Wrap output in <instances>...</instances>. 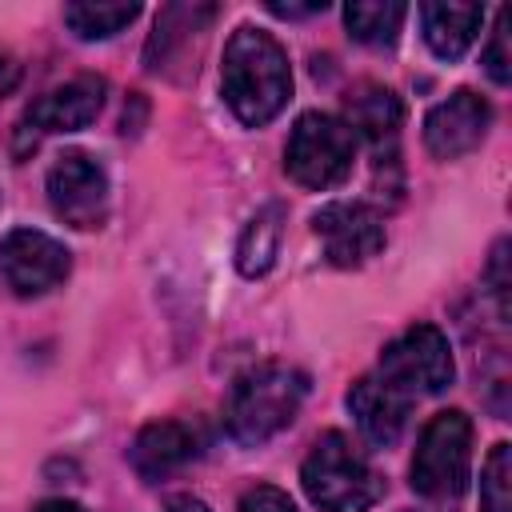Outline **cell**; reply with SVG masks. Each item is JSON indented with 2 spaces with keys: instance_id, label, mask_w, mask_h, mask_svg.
<instances>
[{
  "instance_id": "6da1fadb",
  "label": "cell",
  "mask_w": 512,
  "mask_h": 512,
  "mask_svg": "<svg viewBox=\"0 0 512 512\" xmlns=\"http://www.w3.org/2000/svg\"><path fill=\"white\" fill-rule=\"evenodd\" d=\"M220 88L244 128H264L292 96V68L280 40L256 24H240L224 44Z\"/></svg>"
},
{
  "instance_id": "7a4b0ae2",
  "label": "cell",
  "mask_w": 512,
  "mask_h": 512,
  "mask_svg": "<svg viewBox=\"0 0 512 512\" xmlns=\"http://www.w3.org/2000/svg\"><path fill=\"white\" fill-rule=\"evenodd\" d=\"M300 484L320 512H368L384 496L380 472L344 432H324L312 444L300 464Z\"/></svg>"
},
{
  "instance_id": "3957f363",
  "label": "cell",
  "mask_w": 512,
  "mask_h": 512,
  "mask_svg": "<svg viewBox=\"0 0 512 512\" xmlns=\"http://www.w3.org/2000/svg\"><path fill=\"white\" fill-rule=\"evenodd\" d=\"M308 380L304 372L288 368V364H256L252 372H244L232 384L228 396V432L240 444H264L276 432H284L300 404H304Z\"/></svg>"
},
{
  "instance_id": "277c9868",
  "label": "cell",
  "mask_w": 512,
  "mask_h": 512,
  "mask_svg": "<svg viewBox=\"0 0 512 512\" xmlns=\"http://www.w3.org/2000/svg\"><path fill=\"white\" fill-rule=\"evenodd\" d=\"M356 164V136L340 116L304 112L284 144V172L312 192L336 188L352 176Z\"/></svg>"
},
{
  "instance_id": "5b68a950",
  "label": "cell",
  "mask_w": 512,
  "mask_h": 512,
  "mask_svg": "<svg viewBox=\"0 0 512 512\" xmlns=\"http://www.w3.org/2000/svg\"><path fill=\"white\" fill-rule=\"evenodd\" d=\"M472 468V420L460 408L436 412L412 456V492L424 500H456L468 488Z\"/></svg>"
},
{
  "instance_id": "8992f818",
  "label": "cell",
  "mask_w": 512,
  "mask_h": 512,
  "mask_svg": "<svg viewBox=\"0 0 512 512\" xmlns=\"http://www.w3.org/2000/svg\"><path fill=\"white\" fill-rule=\"evenodd\" d=\"M380 380L400 388L408 400L416 396H440L456 380L452 344L436 324H412L380 352Z\"/></svg>"
},
{
  "instance_id": "52a82bcc",
  "label": "cell",
  "mask_w": 512,
  "mask_h": 512,
  "mask_svg": "<svg viewBox=\"0 0 512 512\" xmlns=\"http://www.w3.org/2000/svg\"><path fill=\"white\" fill-rule=\"evenodd\" d=\"M72 272V252L36 228H12L8 236H0V280L12 296H44L52 288H60Z\"/></svg>"
},
{
  "instance_id": "ba28073f",
  "label": "cell",
  "mask_w": 512,
  "mask_h": 512,
  "mask_svg": "<svg viewBox=\"0 0 512 512\" xmlns=\"http://www.w3.org/2000/svg\"><path fill=\"white\" fill-rule=\"evenodd\" d=\"M48 204L68 228H100L108 216V172L96 156L72 148L48 168Z\"/></svg>"
},
{
  "instance_id": "9c48e42d",
  "label": "cell",
  "mask_w": 512,
  "mask_h": 512,
  "mask_svg": "<svg viewBox=\"0 0 512 512\" xmlns=\"http://www.w3.org/2000/svg\"><path fill=\"white\" fill-rule=\"evenodd\" d=\"M312 232L324 244L328 264L336 268H360L384 248V224L368 204L356 200H332L312 216Z\"/></svg>"
},
{
  "instance_id": "30bf717a",
  "label": "cell",
  "mask_w": 512,
  "mask_h": 512,
  "mask_svg": "<svg viewBox=\"0 0 512 512\" xmlns=\"http://www.w3.org/2000/svg\"><path fill=\"white\" fill-rule=\"evenodd\" d=\"M104 108V80L100 76H76L52 92H44L20 120V152L40 136H52V132H76V128H88Z\"/></svg>"
},
{
  "instance_id": "8fae6325",
  "label": "cell",
  "mask_w": 512,
  "mask_h": 512,
  "mask_svg": "<svg viewBox=\"0 0 512 512\" xmlns=\"http://www.w3.org/2000/svg\"><path fill=\"white\" fill-rule=\"evenodd\" d=\"M488 120H492L488 100L468 92V88H460V92H452L448 100H440L428 112V120H424V148L436 160L468 156L472 148H480V140L488 132Z\"/></svg>"
},
{
  "instance_id": "7c38bea8",
  "label": "cell",
  "mask_w": 512,
  "mask_h": 512,
  "mask_svg": "<svg viewBox=\"0 0 512 512\" xmlns=\"http://www.w3.org/2000/svg\"><path fill=\"white\" fill-rule=\"evenodd\" d=\"M348 412L356 416V428L372 444L388 448V444L400 440V432L408 424V412H412V400L400 388H392L388 380H380V376H360L348 388Z\"/></svg>"
},
{
  "instance_id": "4fadbf2b",
  "label": "cell",
  "mask_w": 512,
  "mask_h": 512,
  "mask_svg": "<svg viewBox=\"0 0 512 512\" xmlns=\"http://www.w3.org/2000/svg\"><path fill=\"white\" fill-rule=\"evenodd\" d=\"M128 460L144 480H164L196 460V432L180 420H152L136 432Z\"/></svg>"
},
{
  "instance_id": "5bb4252c",
  "label": "cell",
  "mask_w": 512,
  "mask_h": 512,
  "mask_svg": "<svg viewBox=\"0 0 512 512\" xmlns=\"http://www.w3.org/2000/svg\"><path fill=\"white\" fill-rule=\"evenodd\" d=\"M420 24H424L428 48L440 60H460L484 24V8H476V4H420Z\"/></svg>"
},
{
  "instance_id": "9a60e30c",
  "label": "cell",
  "mask_w": 512,
  "mask_h": 512,
  "mask_svg": "<svg viewBox=\"0 0 512 512\" xmlns=\"http://www.w3.org/2000/svg\"><path fill=\"white\" fill-rule=\"evenodd\" d=\"M400 120H404L400 96H396L392 88H380V84L356 88V92L348 96V104H344V124L352 128V136H368L372 144L396 140Z\"/></svg>"
},
{
  "instance_id": "2e32d148",
  "label": "cell",
  "mask_w": 512,
  "mask_h": 512,
  "mask_svg": "<svg viewBox=\"0 0 512 512\" xmlns=\"http://www.w3.org/2000/svg\"><path fill=\"white\" fill-rule=\"evenodd\" d=\"M280 236H284V208H280V204L260 208V212L248 220V228L240 232L236 268H240L244 276H264V272L276 264Z\"/></svg>"
},
{
  "instance_id": "e0dca14e",
  "label": "cell",
  "mask_w": 512,
  "mask_h": 512,
  "mask_svg": "<svg viewBox=\"0 0 512 512\" xmlns=\"http://www.w3.org/2000/svg\"><path fill=\"white\" fill-rule=\"evenodd\" d=\"M404 16H408V8L396 4V0H352V4L344 8L348 36L360 40V44H368V48H388V44H396Z\"/></svg>"
},
{
  "instance_id": "ac0fdd59",
  "label": "cell",
  "mask_w": 512,
  "mask_h": 512,
  "mask_svg": "<svg viewBox=\"0 0 512 512\" xmlns=\"http://www.w3.org/2000/svg\"><path fill=\"white\" fill-rule=\"evenodd\" d=\"M140 16V4H64V24L80 40H108Z\"/></svg>"
},
{
  "instance_id": "d6986e66",
  "label": "cell",
  "mask_w": 512,
  "mask_h": 512,
  "mask_svg": "<svg viewBox=\"0 0 512 512\" xmlns=\"http://www.w3.org/2000/svg\"><path fill=\"white\" fill-rule=\"evenodd\" d=\"M480 512H512V444H492L480 468Z\"/></svg>"
},
{
  "instance_id": "ffe728a7",
  "label": "cell",
  "mask_w": 512,
  "mask_h": 512,
  "mask_svg": "<svg viewBox=\"0 0 512 512\" xmlns=\"http://www.w3.org/2000/svg\"><path fill=\"white\" fill-rule=\"evenodd\" d=\"M484 72L496 80V84H508L512 80V56H508V8L496 12V28H492V40L484 48Z\"/></svg>"
},
{
  "instance_id": "44dd1931",
  "label": "cell",
  "mask_w": 512,
  "mask_h": 512,
  "mask_svg": "<svg viewBox=\"0 0 512 512\" xmlns=\"http://www.w3.org/2000/svg\"><path fill=\"white\" fill-rule=\"evenodd\" d=\"M240 512H296V504L288 500V492H280L272 484H256L240 496Z\"/></svg>"
},
{
  "instance_id": "7402d4cb",
  "label": "cell",
  "mask_w": 512,
  "mask_h": 512,
  "mask_svg": "<svg viewBox=\"0 0 512 512\" xmlns=\"http://www.w3.org/2000/svg\"><path fill=\"white\" fill-rule=\"evenodd\" d=\"M324 8H328L324 0H312V4H284V0H268V12H276V16H284V20L316 16V12H324Z\"/></svg>"
},
{
  "instance_id": "603a6c76",
  "label": "cell",
  "mask_w": 512,
  "mask_h": 512,
  "mask_svg": "<svg viewBox=\"0 0 512 512\" xmlns=\"http://www.w3.org/2000/svg\"><path fill=\"white\" fill-rule=\"evenodd\" d=\"M16 80H20V68H16V60L8 56V52H0V100L16 88Z\"/></svg>"
},
{
  "instance_id": "cb8c5ba5",
  "label": "cell",
  "mask_w": 512,
  "mask_h": 512,
  "mask_svg": "<svg viewBox=\"0 0 512 512\" xmlns=\"http://www.w3.org/2000/svg\"><path fill=\"white\" fill-rule=\"evenodd\" d=\"M164 512H212L200 496H176V500H168V508Z\"/></svg>"
},
{
  "instance_id": "d4e9b609",
  "label": "cell",
  "mask_w": 512,
  "mask_h": 512,
  "mask_svg": "<svg viewBox=\"0 0 512 512\" xmlns=\"http://www.w3.org/2000/svg\"><path fill=\"white\" fill-rule=\"evenodd\" d=\"M36 512H84V508H80L76 500H60V496H56V500H44V504H36Z\"/></svg>"
}]
</instances>
